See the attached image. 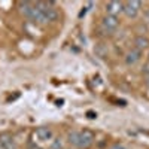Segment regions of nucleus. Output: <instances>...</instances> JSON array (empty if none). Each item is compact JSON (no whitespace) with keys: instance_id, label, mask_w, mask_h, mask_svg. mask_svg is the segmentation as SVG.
I'll use <instances>...</instances> for the list:
<instances>
[{"instance_id":"nucleus-1","label":"nucleus","mask_w":149,"mask_h":149,"mask_svg":"<svg viewBox=\"0 0 149 149\" xmlns=\"http://www.w3.org/2000/svg\"><path fill=\"white\" fill-rule=\"evenodd\" d=\"M94 142V134L90 130H82V131H72L69 134V143L76 146L79 149L90 148Z\"/></svg>"},{"instance_id":"nucleus-2","label":"nucleus","mask_w":149,"mask_h":149,"mask_svg":"<svg viewBox=\"0 0 149 149\" xmlns=\"http://www.w3.org/2000/svg\"><path fill=\"white\" fill-rule=\"evenodd\" d=\"M37 9H39L42 14H43V17L48 19V22L49 21H55L57 18H58V10L52 6V3H46V2H37L36 5H34Z\"/></svg>"},{"instance_id":"nucleus-3","label":"nucleus","mask_w":149,"mask_h":149,"mask_svg":"<svg viewBox=\"0 0 149 149\" xmlns=\"http://www.w3.org/2000/svg\"><path fill=\"white\" fill-rule=\"evenodd\" d=\"M140 6H142V3H140V2H136V0L125 2V3H124V6H122V12H124V14H125L128 18H134V17H137Z\"/></svg>"},{"instance_id":"nucleus-4","label":"nucleus","mask_w":149,"mask_h":149,"mask_svg":"<svg viewBox=\"0 0 149 149\" xmlns=\"http://www.w3.org/2000/svg\"><path fill=\"white\" fill-rule=\"evenodd\" d=\"M102 26H103V29H104L107 33H113V31L118 29V26H119V21H118V18H116V17L107 15V17H104V18H103Z\"/></svg>"},{"instance_id":"nucleus-5","label":"nucleus","mask_w":149,"mask_h":149,"mask_svg":"<svg viewBox=\"0 0 149 149\" xmlns=\"http://www.w3.org/2000/svg\"><path fill=\"white\" fill-rule=\"evenodd\" d=\"M36 137L39 139L40 142H48V140H51L54 137V133H52L51 128H48V127H40V128L36 130Z\"/></svg>"},{"instance_id":"nucleus-6","label":"nucleus","mask_w":149,"mask_h":149,"mask_svg":"<svg viewBox=\"0 0 149 149\" xmlns=\"http://www.w3.org/2000/svg\"><path fill=\"white\" fill-rule=\"evenodd\" d=\"M122 6L124 3L122 2H109L106 5V10H107V15H112V17H116V14H119V12H122Z\"/></svg>"},{"instance_id":"nucleus-7","label":"nucleus","mask_w":149,"mask_h":149,"mask_svg":"<svg viewBox=\"0 0 149 149\" xmlns=\"http://www.w3.org/2000/svg\"><path fill=\"white\" fill-rule=\"evenodd\" d=\"M140 57H142V52L140 51H137V49H131V51L127 54V57H125V63L127 64H136L137 61L140 60Z\"/></svg>"},{"instance_id":"nucleus-8","label":"nucleus","mask_w":149,"mask_h":149,"mask_svg":"<svg viewBox=\"0 0 149 149\" xmlns=\"http://www.w3.org/2000/svg\"><path fill=\"white\" fill-rule=\"evenodd\" d=\"M134 45H136V49L142 52V49L149 46V40L146 39V37H143V36H137V37H136V40H134Z\"/></svg>"},{"instance_id":"nucleus-9","label":"nucleus","mask_w":149,"mask_h":149,"mask_svg":"<svg viewBox=\"0 0 149 149\" xmlns=\"http://www.w3.org/2000/svg\"><path fill=\"white\" fill-rule=\"evenodd\" d=\"M0 143H2V146H3L5 149H17L14 140H12L10 137H8V136H3L2 140H0Z\"/></svg>"},{"instance_id":"nucleus-10","label":"nucleus","mask_w":149,"mask_h":149,"mask_svg":"<svg viewBox=\"0 0 149 149\" xmlns=\"http://www.w3.org/2000/svg\"><path fill=\"white\" fill-rule=\"evenodd\" d=\"M51 149H61V142H60V140H55V142L52 143Z\"/></svg>"},{"instance_id":"nucleus-11","label":"nucleus","mask_w":149,"mask_h":149,"mask_svg":"<svg viewBox=\"0 0 149 149\" xmlns=\"http://www.w3.org/2000/svg\"><path fill=\"white\" fill-rule=\"evenodd\" d=\"M112 149H125V148H124L122 145H118V143H116V145H113V146H112Z\"/></svg>"},{"instance_id":"nucleus-12","label":"nucleus","mask_w":149,"mask_h":149,"mask_svg":"<svg viewBox=\"0 0 149 149\" xmlns=\"http://www.w3.org/2000/svg\"><path fill=\"white\" fill-rule=\"evenodd\" d=\"M86 115H88V118H95V116H97V115L94 113V112H88Z\"/></svg>"},{"instance_id":"nucleus-13","label":"nucleus","mask_w":149,"mask_h":149,"mask_svg":"<svg viewBox=\"0 0 149 149\" xmlns=\"http://www.w3.org/2000/svg\"><path fill=\"white\" fill-rule=\"evenodd\" d=\"M145 82H146V85L149 86V73H146V76H145Z\"/></svg>"},{"instance_id":"nucleus-14","label":"nucleus","mask_w":149,"mask_h":149,"mask_svg":"<svg viewBox=\"0 0 149 149\" xmlns=\"http://www.w3.org/2000/svg\"><path fill=\"white\" fill-rule=\"evenodd\" d=\"M145 17H146V19L149 21V9H146V12H145Z\"/></svg>"},{"instance_id":"nucleus-15","label":"nucleus","mask_w":149,"mask_h":149,"mask_svg":"<svg viewBox=\"0 0 149 149\" xmlns=\"http://www.w3.org/2000/svg\"><path fill=\"white\" fill-rule=\"evenodd\" d=\"M0 149H3V146H2V143H0Z\"/></svg>"}]
</instances>
